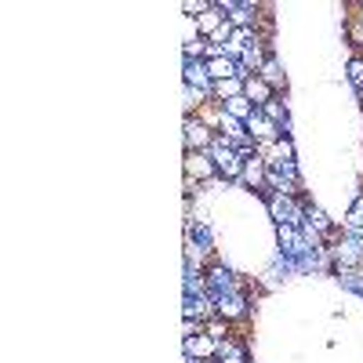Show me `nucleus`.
I'll use <instances>...</instances> for the list:
<instances>
[{
  "label": "nucleus",
  "instance_id": "obj_1",
  "mask_svg": "<svg viewBox=\"0 0 363 363\" xmlns=\"http://www.w3.org/2000/svg\"><path fill=\"white\" fill-rule=\"evenodd\" d=\"M207 153H211V160H215V167H218V178H222V182H240V174H244V157H240V153H236V149H233L222 135L215 138V145H211Z\"/></svg>",
  "mask_w": 363,
  "mask_h": 363
},
{
  "label": "nucleus",
  "instance_id": "obj_2",
  "mask_svg": "<svg viewBox=\"0 0 363 363\" xmlns=\"http://www.w3.org/2000/svg\"><path fill=\"white\" fill-rule=\"evenodd\" d=\"M215 306H218V316L236 327L240 320L251 316V294H247V287H233V291L215 294Z\"/></svg>",
  "mask_w": 363,
  "mask_h": 363
},
{
  "label": "nucleus",
  "instance_id": "obj_3",
  "mask_svg": "<svg viewBox=\"0 0 363 363\" xmlns=\"http://www.w3.org/2000/svg\"><path fill=\"white\" fill-rule=\"evenodd\" d=\"M182 171H186L189 186H211V182L218 178V167L211 160V153H196V149H189V153L182 157Z\"/></svg>",
  "mask_w": 363,
  "mask_h": 363
},
{
  "label": "nucleus",
  "instance_id": "obj_4",
  "mask_svg": "<svg viewBox=\"0 0 363 363\" xmlns=\"http://www.w3.org/2000/svg\"><path fill=\"white\" fill-rule=\"evenodd\" d=\"M218 131H211L207 124H200L196 116H186V124H182V142H186V153L196 149V153H207L211 145H215Z\"/></svg>",
  "mask_w": 363,
  "mask_h": 363
},
{
  "label": "nucleus",
  "instance_id": "obj_5",
  "mask_svg": "<svg viewBox=\"0 0 363 363\" xmlns=\"http://www.w3.org/2000/svg\"><path fill=\"white\" fill-rule=\"evenodd\" d=\"M247 135H251L255 145H272V142L284 138V128H277V124H272L269 116H262V109H258V113L247 120ZM287 138H291V135H287Z\"/></svg>",
  "mask_w": 363,
  "mask_h": 363
},
{
  "label": "nucleus",
  "instance_id": "obj_6",
  "mask_svg": "<svg viewBox=\"0 0 363 363\" xmlns=\"http://www.w3.org/2000/svg\"><path fill=\"white\" fill-rule=\"evenodd\" d=\"M240 182H244L247 189H255V193H262V196H265V182H269V164H265L262 157H247V160H244V174H240Z\"/></svg>",
  "mask_w": 363,
  "mask_h": 363
},
{
  "label": "nucleus",
  "instance_id": "obj_7",
  "mask_svg": "<svg viewBox=\"0 0 363 363\" xmlns=\"http://www.w3.org/2000/svg\"><path fill=\"white\" fill-rule=\"evenodd\" d=\"M182 349H186V356L193 359H218V342L211 335H193V338H182Z\"/></svg>",
  "mask_w": 363,
  "mask_h": 363
},
{
  "label": "nucleus",
  "instance_id": "obj_8",
  "mask_svg": "<svg viewBox=\"0 0 363 363\" xmlns=\"http://www.w3.org/2000/svg\"><path fill=\"white\" fill-rule=\"evenodd\" d=\"M182 80H186L189 87L207 91V95H211V87H215V80H211V73H207V62H203V58H196V62H186V66H182Z\"/></svg>",
  "mask_w": 363,
  "mask_h": 363
},
{
  "label": "nucleus",
  "instance_id": "obj_9",
  "mask_svg": "<svg viewBox=\"0 0 363 363\" xmlns=\"http://www.w3.org/2000/svg\"><path fill=\"white\" fill-rule=\"evenodd\" d=\"M269 167H284V164H294V138H280V142H272L269 145V153L262 157Z\"/></svg>",
  "mask_w": 363,
  "mask_h": 363
},
{
  "label": "nucleus",
  "instance_id": "obj_10",
  "mask_svg": "<svg viewBox=\"0 0 363 363\" xmlns=\"http://www.w3.org/2000/svg\"><path fill=\"white\" fill-rule=\"evenodd\" d=\"M244 95H247V99H251L258 109H262V106H269L272 99H280L277 91H272V87H269L262 77H247V80H244Z\"/></svg>",
  "mask_w": 363,
  "mask_h": 363
},
{
  "label": "nucleus",
  "instance_id": "obj_11",
  "mask_svg": "<svg viewBox=\"0 0 363 363\" xmlns=\"http://www.w3.org/2000/svg\"><path fill=\"white\" fill-rule=\"evenodd\" d=\"M258 77H262L272 91H277V95H284V91H287V73H284V62H280L277 55H272L269 62L262 66V73H258Z\"/></svg>",
  "mask_w": 363,
  "mask_h": 363
},
{
  "label": "nucleus",
  "instance_id": "obj_12",
  "mask_svg": "<svg viewBox=\"0 0 363 363\" xmlns=\"http://www.w3.org/2000/svg\"><path fill=\"white\" fill-rule=\"evenodd\" d=\"M244 95V77H229V80H218L215 87H211V99L215 102H233V99H240Z\"/></svg>",
  "mask_w": 363,
  "mask_h": 363
},
{
  "label": "nucleus",
  "instance_id": "obj_13",
  "mask_svg": "<svg viewBox=\"0 0 363 363\" xmlns=\"http://www.w3.org/2000/svg\"><path fill=\"white\" fill-rule=\"evenodd\" d=\"M207 73H211V80H229V77H244V69H240V62H236V58H211V62H207Z\"/></svg>",
  "mask_w": 363,
  "mask_h": 363
},
{
  "label": "nucleus",
  "instance_id": "obj_14",
  "mask_svg": "<svg viewBox=\"0 0 363 363\" xmlns=\"http://www.w3.org/2000/svg\"><path fill=\"white\" fill-rule=\"evenodd\" d=\"M196 120H200V124H207L211 131H218V128H222V120H225V106L211 99L207 106H200V109H196Z\"/></svg>",
  "mask_w": 363,
  "mask_h": 363
},
{
  "label": "nucleus",
  "instance_id": "obj_15",
  "mask_svg": "<svg viewBox=\"0 0 363 363\" xmlns=\"http://www.w3.org/2000/svg\"><path fill=\"white\" fill-rule=\"evenodd\" d=\"M222 26H225V15H222L218 8H211V11H203V15L196 18V29H200V37H203V40H211Z\"/></svg>",
  "mask_w": 363,
  "mask_h": 363
},
{
  "label": "nucleus",
  "instance_id": "obj_16",
  "mask_svg": "<svg viewBox=\"0 0 363 363\" xmlns=\"http://www.w3.org/2000/svg\"><path fill=\"white\" fill-rule=\"evenodd\" d=\"M203 335H211L215 342H225V338H233V335H236V327H233L229 320H222V316H211V320L203 323Z\"/></svg>",
  "mask_w": 363,
  "mask_h": 363
},
{
  "label": "nucleus",
  "instance_id": "obj_17",
  "mask_svg": "<svg viewBox=\"0 0 363 363\" xmlns=\"http://www.w3.org/2000/svg\"><path fill=\"white\" fill-rule=\"evenodd\" d=\"M225 113L229 116H236V120H244V124H247V120L258 113V106L247 99V95H240V99H233V102H225Z\"/></svg>",
  "mask_w": 363,
  "mask_h": 363
},
{
  "label": "nucleus",
  "instance_id": "obj_18",
  "mask_svg": "<svg viewBox=\"0 0 363 363\" xmlns=\"http://www.w3.org/2000/svg\"><path fill=\"white\" fill-rule=\"evenodd\" d=\"M345 77H349L352 87H363V55H352L345 62Z\"/></svg>",
  "mask_w": 363,
  "mask_h": 363
},
{
  "label": "nucleus",
  "instance_id": "obj_19",
  "mask_svg": "<svg viewBox=\"0 0 363 363\" xmlns=\"http://www.w3.org/2000/svg\"><path fill=\"white\" fill-rule=\"evenodd\" d=\"M215 363H251V356H247V349H244V352H229V356H218Z\"/></svg>",
  "mask_w": 363,
  "mask_h": 363
},
{
  "label": "nucleus",
  "instance_id": "obj_20",
  "mask_svg": "<svg viewBox=\"0 0 363 363\" xmlns=\"http://www.w3.org/2000/svg\"><path fill=\"white\" fill-rule=\"evenodd\" d=\"M349 18L363 22V0H356V4H349Z\"/></svg>",
  "mask_w": 363,
  "mask_h": 363
}]
</instances>
